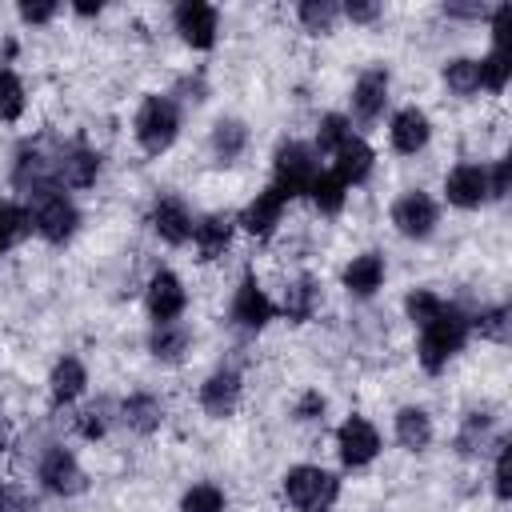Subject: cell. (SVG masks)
<instances>
[{
  "label": "cell",
  "instance_id": "17",
  "mask_svg": "<svg viewBox=\"0 0 512 512\" xmlns=\"http://www.w3.org/2000/svg\"><path fill=\"white\" fill-rule=\"evenodd\" d=\"M284 212H288V200H284L272 184H264V188L236 212V228H240L244 236H252V240H272V236L280 232V224H284Z\"/></svg>",
  "mask_w": 512,
  "mask_h": 512
},
{
  "label": "cell",
  "instance_id": "7",
  "mask_svg": "<svg viewBox=\"0 0 512 512\" xmlns=\"http://www.w3.org/2000/svg\"><path fill=\"white\" fill-rule=\"evenodd\" d=\"M100 172H104V156L88 140H64V144L52 148V180H56V188L88 192V188H96Z\"/></svg>",
  "mask_w": 512,
  "mask_h": 512
},
{
  "label": "cell",
  "instance_id": "13",
  "mask_svg": "<svg viewBox=\"0 0 512 512\" xmlns=\"http://www.w3.org/2000/svg\"><path fill=\"white\" fill-rule=\"evenodd\" d=\"M192 224H196V216H192V208H188V200L180 192H156L152 196V204H148V228H152V236L160 244L184 248L192 240Z\"/></svg>",
  "mask_w": 512,
  "mask_h": 512
},
{
  "label": "cell",
  "instance_id": "14",
  "mask_svg": "<svg viewBox=\"0 0 512 512\" xmlns=\"http://www.w3.org/2000/svg\"><path fill=\"white\" fill-rule=\"evenodd\" d=\"M240 400H244V376H240V368H232V364L212 368V372L196 384V404H200V412H204L208 420H228V416H236Z\"/></svg>",
  "mask_w": 512,
  "mask_h": 512
},
{
  "label": "cell",
  "instance_id": "42",
  "mask_svg": "<svg viewBox=\"0 0 512 512\" xmlns=\"http://www.w3.org/2000/svg\"><path fill=\"white\" fill-rule=\"evenodd\" d=\"M60 12H64V8H60L56 0H20V4H16V16H20V24H28V28H44V24H52Z\"/></svg>",
  "mask_w": 512,
  "mask_h": 512
},
{
  "label": "cell",
  "instance_id": "23",
  "mask_svg": "<svg viewBox=\"0 0 512 512\" xmlns=\"http://www.w3.org/2000/svg\"><path fill=\"white\" fill-rule=\"evenodd\" d=\"M320 304H324V284H320V276L300 272V276H292V280L284 284L280 304H276V316H284L288 324H308V320L320 312Z\"/></svg>",
  "mask_w": 512,
  "mask_h": 512
},
{
  "label": "cell",
  "instance_id": "37",
  "mask_svg": "<svg viewBox=\"0 0 512 512\" xmlns=\"http://www.w3.org/2000/svg\"><path fill=\"white\" fill-rule=\"evenodd\" d=\"M176 512H228V492L216 480H192L180 492Z\"/></svg>",
  "mask_w": 512,
  "mask_h": 512
},
{
  "label": "cell",
  "instance_id": "3",
  "mask_svg": "<svg viewBox=\"0 0 512 512\" xmlns=\"http://www.w3.org/2000/svg\"><path fill=\"white\" fill-rule=\"evenodd\" d=\"M340 492H344L340 476L328 472L324 464H292L280 476V496L296 512H332L340 504Z\"/></svg>",
  "mask_w": 512,
  "mask_h": 512
},
{
  "label": "cell",
  "instance_id": "36",
  "mask_svg": "<svg viewBox=\"0 0 512 512\" xmlns=\"http://www.w3.org/2000/svg\"><path fill=\"white\" fill-rule=\"evenodd\" d=\"M112 420H116V404H112V400H92V404H84V408L72 416V428H76L80 440L100 444V440L108 436Z\"/></svg>",
  "mask_w": 512,
  "mask_h": 512
},
{
  "label": "cell",
  "instance_id": "32",
  "mask_svg": "<svg viewBox=\"0 0 512 512\" xmlns=\"http://www.w3.org/2000/svg\"><path fill=\"white\" fill-rule=\"evenodd\" d=\"M472 320V336L488 340V344H508L512 336V308L500 300V304H480L476 312H468Z\"/></svg>",
  "mask_w": 512,
  "mask_h": 512
},
{
  "label": "cell",
  "instance_id": "24",
  "mask_svg": "<svg viewBox=\"0 0 512 512\" xmlns=\"http://www.w3.org/2000/svg\"><path fill=\"white\" fill-rule=\"evenodd\" d=\"M164 400L156 396V392H148V388H136V392H128L120 404H116V420L132 432V436H156L160 428H164Z\"/></svg>",
  "mask_w": 512,
  "mask_h": 512
},
{
  "label": "cell",
  "instance_id": "18",
  "mask_svg": "<svg viewBox=\"0 0 512 512\" xmlns=\"http://www.w3.org/2000/svg\"><path fill=\"white\" fill-rule=\"evenodd\" d=\"M432 144V116L420 104H400L388 116V148L396 156H420Z\"/></svg>",
  "mask_w": 512,
  "mask_h": 512
},
{
  "label": "cell",
  "instance_id": "25",
  "mask_svg": "<svg viewBox=\"0 0 512 512\" xmlns=\"http://www.w3.org/2000/svg\"><path fill=\"white\" fill-rule=\"evenodd\" d=\"M248 144H252L248 120H240V116H232V112H224V116L212 120V128H208V156H212L216 164L232 168V164L248 152Z\"/></svg>",
  "mask_w": 512,
  "mask_h": 512
},
{
  "label": "cell",
  "instance_id": "15",
  "mask_svg": "<svg viewBox=\"0 0 512 512\" xmlns=\"http://www.w3.org/2000/svg\"><path fill=\"white\" fill-rule=\"evenodd\" d=\"M144 312L152 324H172L188 312V284L172 268H156L144 280Z\"/></svg>",
  "mask_w": 512,
  "mask_h": 512
},
{
  "label": "cell",
  "instance_id": "41",
  "mask_svg": "<svg viewBox=\"0 0 512 512\" xmlns=\"http://www.w3.org/2000/svg\"><path fill=\"white\" fill-rule=\"evenodd\" d=\"M324 416H328V396L320 388H304L292 400V420H300V424H324Z\"/></svg>",
  "mask_w": 512,
  "mask_h": 512
},
{
  "label": "cell",
  "instance_id": "44",
  "mask_svg": "<svg viewBox=\"0 0 512 512\" xmlns=\"http://www.w3.org/2000/svg\"><path fill=\"white\" fill-rule=\"evenodd\" d=\"M380 16H384V4H376V0H348V4H340V20L360 24V28L376 24Z\"/></svg>",
  "mask_w": 512,
  "mask_h": 512
},
{
  "label": "cell",
  "instance_id": "5",
  "mask_svg": "<svg viewBox=\"0 0 512 512\" xmlns=\"http://www.w3.org/2000/svg\"><path fill=\"white\" fill-rule=\"evenodd\" d=\"M320 168L324 164H320V156H316V148L308 140H296V136L276 140V148H272V188L288 204L300 200V196H308V188L320 176Z\"/></svg>",
  "mask_w": 512,
  "mask_h": 512
},
{
  "label": "cell",
  "instance_id": "11",
  "mask_svg": "<svg viewBox=\"0 0 512 512\" xmlns=\"http://www.w3.org/2000/svg\"><path fill=\"white\" fill-rule=\"evenodd\" d=\"M332 440H336V460L348 472H360V468L376 464V456L384 452V436H380V428L364 412H348L336 424V436Z\"/></svg>",
  "mask_w": 512,
  "mask_h": 512
},
{
  "label": "cell",
  "instance_id": "48",
  "mask_svg": "<svg viewBox=\"0 0 512 512\" xmlns=\"http://www.w3.org/2000/svg\"><path fill=\"white\" fill-rule=\"evenodd\" d=\"M4 452H8V436L0 432V460H4Z\"/></svg>",
  "mask_w": 512,
  "mask_h": 512
},
{
  "label": "cell",
  "instance_id": "22",
  "mask_svg": "<svg viewBox=\"0 0 512 512\" xmlns=\"http://www.w3.org/2000/svg\"><path fill=\"white\" fill-rule=\"evenodd\" d=\"M84 392H88V364H84L76 352L56 356V364L48 368V404H52L56 412H64V408H72Z\"/></svg>",
  "mask_w": 512,
  "mask_h": 512
},
{
  "label": "cell",
  "instance_id": "20",
  "mask_svg": "<svg viewBox=\"0 0 512 512\" xmlns=\"http://www.w3.org/2000/svg\"><path fill=\"white\" fill-rule=\"evenodd\" d=\"M500 436H504V432H500V420H496L492 408H468V412L460 416V424H456L452 448H456V456H464V460H480V456H488V452L496 448Z\"/></svg>",
  "mask_w": 512,
  "mask_h": 512
},
{
  "label": "cell",
  "instance_id": "1",
  "mask_svg": "<svg viewBox=\"0 0 512 512\" xmlns=\"http://www.w3.org/2000/svg\"><path fill=\"white\" fill-rule=\"evenodd\" d=\"M468 340H472V320L460 304L448 300V308L436 320L416 328V364H420V372H428V376L448 372V364L468 348Z\"/></svg>",
  "mask_w": 512,
  "mask_h": 512
},
{
  "label": "cell",
  "instance_id": "47",
  "mask_svg": "<svg viewBox=\"0 0 512 512\" xmlns=\"http://www.w3.org/2000/svg\"><path fill=\"white\" fill-rule=\"evenodd\" d=\"M72 8V16H80V20H96V16H104V4H68Z\"/></svg>",
  "mask_w": 512,
  "mask_h": 512
},
{
  "label": "cell",
  "instance_id": "16",
  "mask_svg": "<svg viewBox=\"0 0 512 512\" xmlns=\"http://www.w3.org/2000/svg\"><path fill=\"white\" fill-rule=\"evenodd\" d=\"M440 192L456 212H476L488 204V168L480 160H460L444 172Z\"/></svg>",
  "mask_w": 512,
  "mask_h": 512
},
{
  "label": "cell",
  "instance_id": "31",
  "mask_svg": "<svg viewBox=\"0 0 512 512\" xmlns=\"http://www.w3.org/2000/svg\"><path fill=\"white\" fill-rule=\"evenodd\" d=\"M356 132H352V120L344 116V112H324L320 120H316V132H312V148H316V156L320 160H332L348 140H352Z\"/></svg>",
  "mask_w": 512,
  "mask_h": 512
},
{
  "label": "cell",
  "instance_id": "33",
  "mask_svg": "<svg viewBox=\"0 0 512 512\" xmlns=\"http://www.w3.org/2000/svg\"><path fill=\"white\" fill-rule=\"evenodd\" d=\"M292 16H296V24L308 32V36H332L336 32V24H340V4L336 0H300L296 8H292Z\"/></svg>",
  "mask_w": 512,
  "mask_h": 512
},
{
  "label": "cell",
  "instance_id": "46",
  "mask_svg": "<svg viewBox=\"0 0 512 512\" xmlns=\"http://www.w3.org/2000/svg\"><path fill=\"white\" fill-rule=\"evenodd\" d=\"M488 4H480V0H472V4H440V16L444 20H460V24H484L488 20Z\"/></svg>",
  "mask_w": 512,
  "mask_h": 512
},
{
  "label": "cell",
  "instance_id": "35",
  "mask_svg": "<svg viewBox=\"0 0 512 512\" xmlns=\"http://www.w3.org/2000/svg\"><path fill=\"white\" fill-rule=\"evenodd\" d=\"M476 72H480V92L484 96H504L508 80H512V56L504 48H488L484 56H476Z\"/></svg>",
  "mask_w": 512,
  "mask_h": 512
},
{
  "label": "cell",
  "instance_id": "6",
  "mask_svg": "<svg viewBox=\"0 0 512 512\" xmlns=\"http://www.w3.org/2000/svg\"><path fill=\"white\" fill-rule=\"evenodd\" d=\"M388 224H392L396 236H404L412 244H424L440 228V200L428 188H404L388 204Z\"/></svg>",
  "mask_w": 512,
  "mask_h": 512
},
{
  "label": "cell",
  "instance_id": "12",
  "mask_svg": "<svg viewBox=\"0 0 512 512\" xmlns=\"http://www.w3.org/2000/svg\"><path fill=\"white\" fill-rule=\"evenodd\" d=\"M172 32L192 52H212L220 40V8L208 0H180L172 8Z\"/></svg>",
  "mask_w": 512,
  "mask_h": 512
},
{
  "label": "cell",
  "instance_id": "9",
  "mask_svg": "<svg viewBox=\"0 0 512 512\" xmlns=\"http://www.w3.org/2000/svg\"><path fill=\"white\" fill-rule=\"evenodd\" d=\"M388 100H392V68L388 64H368L356 72L352 80V92H348V120L360 124V128H372L384 112H388Z\"/></svg>",
  "mask_w": 512,
  "mask_h": 512
},
{
  "label": "cell",
  "instance_id": "4",
  "mask_svg": "<svg viewBox=\"0 0 512 512\" xmlns=\"http://www.w3.org/2000/svg\"><path fill=\"white\" fill-rule=\"evenodd\" d=\"M24 208H28V228L44 240V244H52V248H64V244H72V236L80 232V208H76V200L64 192V188H44V192H32L28 200H24Z\"/></svg>",
  "mask_w": 512,
  "mask_h": 512
},
{
  "label": "cell",
  "instance_id": "34",
  "mask_svg": "<svg viewBox=\"0 0 512 512\" xmlns=\"http://www.w3.org/2000/svg\"><path fill=\"white\" fill-rule=\"evenodd\" d=\"M444 308H448V300H444L436 288H428V284H412V288L404 292V300H400V312H404V320H408L412 328H424V324L436 320Z\"/></svg>",
  "mask_w": 512,
  "mask_h": 512
},
{
  "label": "cell",
  "instance_id": "21",
  "mask_svg": "<svg viewBox=\"0 0 512 512\" xmlns=\"http://www.w3.org/2000/svg\"><path fill=\"white\" fill-rule=\"evenodd\" d=\"M236 216L232 212H204V216H196V224H192V248H196V260H204V264H212V260H224L228 252H232V240H236Z\"/></svg>",
  "mask_w": 512,
  "mask_h": 512
},
{
  "label": "cell",
  "instance_id": "45",
  "mask_svg": "<svg viewBox=\"0 0 512 512\" xmlns=\"http://www.w3.org/2000/svg\"><path fill=\"white\" fill-rule=\"evenodd\" d=\"M488 168V200H508V188H512V164L508 156H496Z\"/></svg>",
  "mask_w": 512,
  "mask_h": 512
},
{
  "label": "cell",
  "instance_id": "10",
  "mask_svg": "<svg viewBox=\"0 0 512 512\" xmlns=\"http://www.w3.org/2000/svg\"><path fill=\"white\" fill-rule=\"evenodd\" d=\"M276 320V300L268 296V288L256 280V272H244L232 288V300H228V324L244 336H256L264 332L268 324Z\"/></svg>",
  "mask_w": 512,
  "mask_h": 512
},
{
  "label": "cell",
  "instance_id": "8",
  "mask_svg": "<svg viewBox=\"0 0 512 512\" xmlns=\"http://www.w3.org/2000/svg\"><path fill=\"white\" fill-rule=\"evenodd\" d=\"M36 484L56 500H72V496L88 492V472H84V464L76 460L72 448L44 444L40 456H36Z\"/></svg>",
  "mask_w": 512,
  "mask_h": 512
},
{
  "label": "cell",
  "instance_id": "19",
  "mask_svg": "<svg viewBox=\"0 0 512 512\" xmlns=\"http://www.w3.org/2000/svg\"><path fill=\"white\" fill-rule=\"evenodd\" d=\"M388 280V256L380 248H364V252H352L348 264L340 268V288L352 296V300H372Z\"/></svg>",
  "mask_w": 512,
  "mask_h": 512
},
{
  "label": "cell",
  "instance_id": "30",
  "mask_svg": "<svg viewBox=\"0 0 512 512\" xmlns=\"http://www.w3.org/2000/svg\"><path fill=\"white\" fill-rule=\"evenodd\" d=\"M440 84L448 96L456 100H476L480 96V72H476V56H448L440 64Z\"/></svg>",
  "mask_w": 512,
  "mask_h": 512
},
{
  "label": "cell",
  "instance_id": "2",
  "mask_svg": "<svg viewBox=\"0 0 512 512\" xmlns=\"http://www.w3.org/2000/svg\"><path fill=\"white\" fill-rule=\"evenodd\" d=\"M180 128H184V112H180V100L172 92H148L140 96L136 112H132V140L144 156H164L172 152V144L180 140Z\"/></svg>",
  "mask_w": 512,
  "mask_h": 512
},
{
  "label": "cell",
  "instance_id": "28",
  "mask_svg": "<svg viewBox=\"0 0 512 512\" xmlns=\"http://www.w3.org/2000/svg\"><path fill=\"white\" fill-rule=\"evenodd\" d=\"M344 184H348V192L352 188H360V184H368V176L376 172V148L356 132L336 156H332V164H328Z\"/></svg>",
  "mask_w": 512,
  "mask_h": 512
},
{
  "label": "cell",
  "instance_id": "27",
  "mask_svg": "<svg viewBox=\"0 0 512 512\" xmlns=\"http://www.w3.org/2000/svg\"><path fill=\"white\" fill-rule=\"evenodd\" d=\"M192 344H196V332H192L184 320H172V324H152V328H148L144 352H148L156 364H180V360H188Z\"/></svg>",
  "mask_w": 512,
  "mask_h": 512
},
{
  "label": "cell",
  "instance_id": "29",
  "mask_svg": "<svg viewBox=\"0 0 512 512\" xmlns=\"http://www.w3.org/2000/svg\"><path fill=\"white\" fill-rule=\"evenodd\" d=\"M348 196H352V192H348V184H344L332 168H320V176L312 180V188H308V196H304V200H308L320 216L336 220V216L348 208Z\"/></svg>",
  "mask_w": 512,
  "mask_h": 512
},
{
  "label": "cell",
  "instance_id": "40",
  "mask_svg": "<svg viewBox=\"0 0 512 512\" xmlns=\"http://www.w3.org/2000/svg\"><path fill=\"white\" fill-rule=\"evenodd\" d=\"M508 452H512V440H508V432L496 440V448L488 452L492 456V496H496V504H508L512 500V476H508Z\"/></svg>",
  "mask_w": 512,
  "mask_h": 512
},
{
  "label": "cell",
  "instance_id": "43",
  "mask_svg": "<svg viewBox=\"0 0 512 512\" xmlns=\"http://www.w3.org/2000/svg\"><path fill=\"white\" fill-rule=\"evenodd\" d=\"M0 512H36V500L20 480H0Z\"/></svg>",
  "mask_w": 512,
  "mask_h": 512
},
{
  "label": "cell",
  "instance_id": "38",
  "mask_svg": "<svg viewBox=\"0 0 512 512\" xmlns=\"http://www.w3.org/2000/svg\"><path fill=\"white\" fill-rule=\"evenodd\" d=\"M24 112H28V84L8 64V68H0V124H16V120H24Z\"/></svg>",
  "mask_w": 512,
  "mask_h": 512
},
{
  "label": "cell",
  "instance_id": "39",
  "mask_svg": "<svg viewBox=\"0 0 512 512\" xmlns=\"http://www.w3.org/2000/svg\"><path fill=\"white\" fill-rule=\"evenodd\" d=\"M24 232H32V228H28V208H24L20 200L0 196V256H8V252L20 244Z\"/></svg>",
  "mask_w": 512,
  "mask_h": 512
},
{
  "label": "cell",
  "instance_id": "26",
  "mask_svg": "<svg viewBox=\"0 0 512 512\" xmlns=\"http://www.w3.org/2000/svg\"><path fill=\"white\" fill-rule=\"evenodd\" d=\"M392 436H396V444L404 452L420 456L436 440V420H432V412L424 404H400L396 416H392Z\"/></svg>",
  "mask_w": 512,
  "mask_h": 512
}]
</instances>
